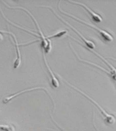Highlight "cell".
<instances>
[{"instance_id":"1","label":"cell","mask_w":116,"mask_h":131,"mask_svg":"<svg viewBox=\"0 0 116 131\" xmlns=\"http://www.w3.org/2000/svg\"><path fill=\"white\" fill-rule=\"evenodd\" d=\"M58 77H59V78H60V79H61L63 81L65 82L66 83H67L68 85H69V86H71V88H73V89H75V90H76V91H78V92H80L81 94H82L83 96H85L87 98H88V99H89V100L91 102L93 103L95 105V106H97V107H98V110H100V112H101L102 115L103 116H104V119H105V121H106V122L110 124V125H112V124H113V123H115L116 118L115 117V116H114V115H113L110 114V113H108V112H106V111L105 110H104V109L102 107V106H100V105L98 104V103H97V102L95 101V100H94V99H92V98H91V97H90L89 96L87 95V94H85V92H83V91H81V90H79L78 88H77V87H76V86H73V85H71V84H70V83H69L66 80V79H64V78H63L62 77V76L60 75H58Z\"/></svg>"},{"instance_id":"2","label":"cell","mask_w":116,"mask_h":131,"mask_svg":"<svg viewBox=\"0 0 116 131\" xmlns=\"http://www.w3.org/2000/svg\"><path fill=\"white\" fill-rule=\"evenodd\" d=\"M2 2H3V3H4V4L5 5H6L8 8H12V9H23V10H25L26 12H27L29 14V15H30V16H31V18H33V20H34L35 24H36V25L37 26V29H38L39 33V36H40V39H41V40L42 47H43L44 52H50V51H51V47H52V46H51V40H49V39H47V37H45V36H44L43 32L41 31V30L40 27H39V25L38 23H37V21L36 20V19L35 18V17L34 16V15H33L32 14H31V13H30V11L28 10V9H25V8L22 7H10L9 5L7 4V3H5V2H3V1H2Z\"/></svg>"},{"instance_id":"3","label":"cell","mask_w":116,"mask_h":131,"mask_svg":"<svg viewBox=\"0 0 116 131\" xmlns=\"http://www.w3.org/2000/svg\"><path fill=\"white\" fill-rule=\"evenodd\" d=\"M60 3H61V1H60L59 3H58V9H59V10H60V12H61L62 13L64 14V15H68V16L71 17V18H74V19L77 20L79 21L80 23H83V24H85V25L89 26H90L91 28H92L96 30L97 31H98V33H99V34H100V35L101 36V37H102L103 39H104L105 41H108V42L113 41V37L112 36V35L111 34H110V33L108 32V31H106V30L99 28H98V27H97L96 26L94 25V24H89V23H86V22L83 21V20L79 19V18H77L76 16H74L73 15H71V14H69V13H68L65 12V11H63V10L61 9V8H60Z\"/></svg>"},{"instance_id":"4","label":"cell","mask_w":116,"mask_h":131,"mask_svg":"<svg viewBox=\"0 0 116 131\" xmlns=\"http://www.w3.org/2000/svg\"><path fill=\"white\" fill-rule=\"evenodd\" d=\"M39 7H47V8H49V9H51L52 12H53L54 13H55V15H56V16H57V17H58V18H59L62 21L63 23H65V24H67V25L68 26H70V28H71L73 30V31H75V32H76V34H77L78 35V36H79V37H81V38L82 40L83 41V42L85 43V45H86V46L87 47L89 48V49H94V48H95L96 45H95V44L94 43V42H92V41H91V40H89V39H87V38H85V37H84V36H83V35H82L81 34V33L79 32V31H78V30H76V29L73 26H71V24H70V23H68L67 21H66L65 20H64L62 18H61V17H60V16H59V15H57V13L55 12V10H54V9H52V8L51 7L47 6V5H41V6H39Z\"/></svg>"},{"instance_id":"5","label":"cell","mask_w":116,"mask_h":131,"mask_svg":"<svg viewBox=\"0 0 116 131\" xmlns=\"http://www.w3.org/2000/svg\"><path fill=\"white\" fill-rule=\"evenodd\" d=\"M37 89H43L44 90V91H45V92L47 93L48 94H49V96H50V98H51V100H52V101L53 102V104H54V109H53V113L55 112V107H56V105H55V101H54L53 98H52V96H51V95L50 94V93H49V92L48 91V90L45 87H43V86H38V87H34V88H30V89H25V90H23V91H20V92H17V93H15V94H11V95L9 96H7L5 97V98H3V104H7L9 102H10V100H12V99H13L14 98H15L16 96H19L20 94H23V93H24V92H30V91H34V90H37Z\"/></svg>"},{"instance_id":"6","label":"cell","mask_w":116,"mask_h":131,"mask_svg":"<svg viewBox=\"0 0 116 131\" xmlns=\"http://www.w3.org/2000/svg\"><path fill=\"white\" fill-rule=\"evenodd\" d=\"M8 31H2L3 33H7V34H9L13 36L14 39V43H15V47H16V52H17V54H16V60H15V62H14V68H17L20 66L21 64V62H22V59H21V54H20V49L18 47L19 46V44L18 43V41H17V39H16V36H15L14 34H13L12 32H10L9 31V28L8 27Z\"/></svg>"},{"instance_id":"7","label":"cell","mask_w":116,"mask_h":131,"mask_svg":"<svg viewBox=\"0 0 116 131\" xmlns=\"http://www.w3.org/2000/svg\"><path fill=\"white\" fill-rule=\"evenodd\" d=\"M69 2L70 3H74V4H77L79 5H80V6L83 7L84 8V9H85V10L87 11L91 15V17H92V18L93 19L94 21H95V22H97V23H100V22H102V21L103 20L102 18V16H100L99 14L97 13H95L94 10H92V9H90L89 7H87L86 5H85L84 3H81V2H73V1H69Z\"/></svg>"},{"instance_id":"8","label":"cell","mask_w":116,"mask_h":131,"mask_svg":"<svg viewBox=\"0 0 116 131\" xmlns=\"http://www.w3.org/2000/svg\"><path fill=\"white\" fill-rule=\"evenodd\" d=\"M43 60H44V62H45V64L47 68V70H49V73H50V75H51V83H52V86L55 87V88H58V86H59V81H58V79L56 78V76L55 75V74L53 73V72H52V70H51V68L49 66V65L48 64L47 61L46 59V57H45V52L43 51Z\"/></svg>"},{"instance_id":"9","label":"cell","mask_w":116,"mask_h":131,"mask_svg":"<svg viewBox=\"0 0 116 131\" xmlns=\"http://www.w3.org/2000/svg\"><path fill=\"white\" fill-rule=\"evenodd\" d=\"M0 130L2 131H15V128L12 125H1L0 124Z\"/></svg>"},{"instance_id":"10","label":"cell","mask_w":116,"mask_h":131,"mask_svg":"<svg viewBox=\"0 0 116 131\" xmlns=\"http://www.w3.org/2000/svg\"><path fill=\"white\" fill-rule=\"evenodd\" d=\"M68 32L67 30H61V31H57L56 33H55L54 34L51 35V36H47V38L49 39V38H51V37H61L63 35L66 34V33Z\"/></svg>"},{"instance_id":"11","label":"cell","mask_w":116,"mask_h":131,"mask_svg":"<svg viewBox=\"0 0 116 131\" xmlns=\"http://www.w3.org/2000/svg\"><path fill=\"white\" fill-rule=\"evenodd\" d=\"M93 125H94V128H95L97 131H99V130L97 128L95 125V123H94V112H93Z\"/></svg>"},{"instance_id":"12","label":"cell","mask_w":116,"mask_h":131,"mask_svg":"<svg viewBox=\"0 0 116 131\" xmlns=\"http://www.w3.org/2000/svg\"><path fill=\"white\" fill-rule=\"evenodd\" d=\"M3 39V36L0 33V41H2Z\"/></svg>"},{"instance_id":"13","label":"cell","mask_w":116,"mask_h":131,"mask_svg":"<svg viewBox=\"0 0 116 131\" xmlns=\"http://www.w3.org/2000/svg\"><path fill=\"white\" fill-rule=\"evenodd\" d=\"M108 58H110V59L113 60H115V61H116V59H115V58H113V57H108Z\"/></svg>"}]
</instances>
